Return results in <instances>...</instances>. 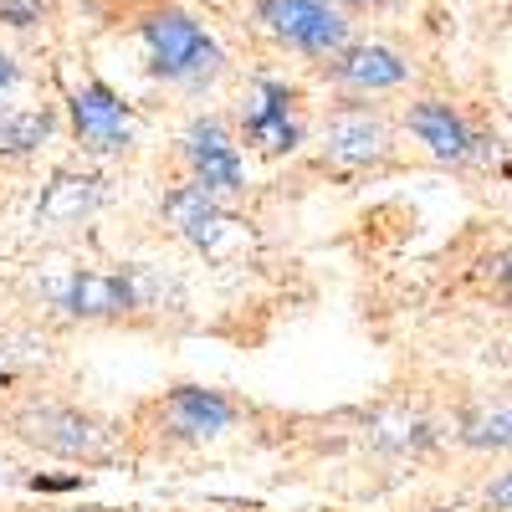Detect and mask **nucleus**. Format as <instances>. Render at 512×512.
<instances>
[{
  "label": "nucleus",
  "instance_id": "nucleus-1",
  "mask_svg": "<svg viewBox=\"0 0 512 512\" xmlns=\"http://www.w3.org/2000/svg\"><path fill=\"white\" fill-rule=\"evenodd\" d=\"M144 47H149V67L169 82H195L205 72H216L221 52L185 11H159L144 21Z\"/></svg>",
  "mask_w": 512,
  "mask_h": 512
},
{
  "label": "nucleus",
  "instance_id": "nucleus-2",
  "mask_svg": "<svg viewBox=\"0 0 512 512\" xmlns=\"http://www.w3.org/2000/svg\"><path fill=\"white\" fill-rule=\"evenodd\" d=\"M256 16H262V26L277 41H287V47L308 52V57L344 52V41H349V21L328 0H262Z\"/></svg>",
  "mask_w": 512,
  "mask_h": 512
},
{
  "label": "nucleus",
  "instance_id": "nucleus-3",
  "mask_svg": "<svg viewBox=\"0 0 512 512\" xmlns=\"http://www.w3.org/2000/svg\"><path fill=\"white\" fill-rule=\"evenodd\" d=\"M185 154L195 164L200 190H241V154H236V144L226 139V128L216 118H205V123L190 128Z\"/></svg>",
  "mask_w": 512,
  "mask_h": 512
},
{
  "label": "nucleus",
  "instance_id": "nucleus-4",
  "mask_svg": "<svg viewBox=\"0 0 512 512\" xmlns=\"http://www.w3.org/2000/svg\"><path fill=\"white\" fill-rule=\"evenodd\" d=\"M72 118H77V134L88 139L93 149H123V144H128L123 103L103 88V82H88V88L72 98Z\"/></svg>",
  "mask_w": 512,
  "mask_h": 512
},
{
  "label": "nucleus",
  "instance_id": "nucleus-5",
  "mask_svg": "<svg viewBox=\"0 0 512 512\" xmlns=\"http://www.w3.org/2000/svg\"><path fill=\"white\" fill-rule=\"evenodd\" d=\"M287 103H292V93L282 88V82H262V88H256L251 113H246V139L262 144V149H272V154L292 149V144H297V128H292V118H287Z\"/></svg>",
  "mask_w": 512,
  "mask_h": 512
},
{
  "label": "nucleus",
  "instance_id": "nucleus-6",
  "mask_svg": "<svg viewBox=\"0 0 512 512\" xmlns=\"http://www.w3.org/2000/svg\"><path fill=\"white\" fill-rule=\"evenodd\" d=\"M21 425H26V436L41 441L47 451H62V456H88V451H98V431H93L88 420L67 415V410H36V415H26Z\"/></svg>",
  "mask_w": 512,
  "mask_h": 512
},
{
  "label": "nucleus",
  "instance_id": "nucleus-7",
  "mask_svg": "<svg viewBox=\"0 0 512 512\" xmlns=\"http://www.w3.org/2000/svg\"><path fill=\"white\" fill-rule=\"evenodd\" d=\"M405 72H410V67H405L390 47H354V52L338 57V67H333V77L349 82V88H359V93L395 88V82H405Z\"/></svg>",
  "mask_w": 512,
  "mask_h": 512
},
{
  "label": "nucleus",
  "instance_id": "nucleus-8",
  "mask_svg": "<svg viewBox=\"0 0 512 512\" xmlns=\"http://www.w3.org/2000/svg\"><path fill=\"white\" fill-rule=\"evenodd\" d=\"M169 420H175L180 436H221L236 420V410L210 390H175L169 395Z\"/></svg>",
  "mask_w": 512,
  "mask_h": 512
},
{
  "label": "nucleus",
  "instance_id": "nucleus-9",
  "mask_svg": "<svg viewBox=\"0 0 512 512\" xmlns=\"http://www.w3.org/2000/svg\"><path fill=\"white\" fill-rule=\"evenodd\" d=\"M410 128L441 159H466V154H472V134H466V123L451 113V103H415L410 108Z\"/></svg>",
  "mask_w": 512,
  "mask_h": 512
},
{
  "label": "nucleus",
  "instance_id": "nucleus-10",
  "mask_svg": "<svg viewBox=\"0 0 512 512\" xmlns=\"http://www.w3.org/2000/svg\"><path fill=\"white\" fill-rule=\"evenodd\" d=\"M62 308L77 313V318H103V313H128L134 308V287L123 277H77L67 292H62Z\"/></svg>",
  "mask_w": 512,
  "mask_h": 512
},
{
  "label": "nucleus",
  "instance_id": "nucleus-11",
  "mask_svg": "<svg viewBox=\"0 0 512 512\" xmlns=\"http://www.w3.org/2000/svg\"><path fill=\"white\" fill-rule=\"evenodd\" d=\"M328 154L344 159V164H369L384 154V128L364 113H344L328 123Z\"/></svg>",
  "mask_w": 512,
  "mask_h": 512
},
{
  "label": "nucleus",
  "instance_id": "nucleus-12",
  "mask_svg": "<svg viewBox=\"0 0 512 512\" xmlns=\"http://www.w3.org/2000/svg\"><path fill=\"white\" fill-rule=\"evenodd\" d=\"M47 128H52L47 113H16V118L0 123V149H6V154H21V149H31V144L47 139Z\"/></svg>",
  "mask_w": 512,
  "mask_h": 512
},
{
  "label": "nucleus",
  "instance_id": "nucleus-13",
  "mask_svg": "<svg viewBox=\"0 0 512 512\" xmlns=\"http://www.w3.org/2000/svg\"><path fill=\"white\" fill-rule=\"evenodd\" d=\"M36 16H41L36 0H0V21L6 26H31Z\"/></svg>",
  "mask_w": 512,
  "mask_h": 512
},
{
  "label": "nucleus",
  "instance_id": "nucleus-14",
  "mask_svg": "<svg viewBox=\"0 0 512 512\" xmlns=\"http://www.w3.org/2000/svg\"><path fill=\"white\" fill-rule=\"evenodd\" d=\"M11 82H16V57H6V52H0V98H6V88H11Z\"/></svg>",
  "mask_w": 512,
  "mask_h": 512
},
{
  "label": "nucleus",
  "instance_id": "nucleus-15",
  "mask_svg": "<svg viewBox=\"0 0 512 512\" xmlns=\"http://www.w3.org/2000/svg\"><path fill=\"white\" fill-rule=\"evenodd\" d=\"M0 364H6V354H0Z\"/></svg>",
  "mask_w": 512,
  "mask_h": 512
}]
</instances>
